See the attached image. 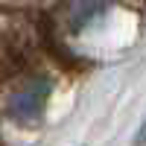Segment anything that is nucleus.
<instances>
[{
	"label": "nucleus",
	"instance_id": "obj_1",
	"mask_svg": "<svg viewBox=\"0 0 146 146\" xmlns=\"http://www.w3.org/2000/svg\"><path fill=\"white\" fill-rule=\"evenodd\" d=\"M44 91H47V85L41 82H29L23 91H18L12 96V117L21 120V123H35L44 108Z\"/></svg>",
	"mask_w": 146,
	"mask_h": 146
},
{
	"label": "nucleus",
	"instance_id": "obj_2",
	"mask_svg": "<svg viewBox=\"0 0 146 146\" xmlns=\"http://www.w3.org/2000/svg\"><path fill=\"white\" fill-rule=\"evenodd\" d=\"M135 143H137V146H143V143H146V120H143V126H140V131H137Z\"/></svg>",
	"mask_w": 146,
	"mask_h": 146
}]
</instances>
